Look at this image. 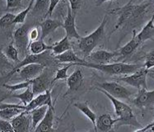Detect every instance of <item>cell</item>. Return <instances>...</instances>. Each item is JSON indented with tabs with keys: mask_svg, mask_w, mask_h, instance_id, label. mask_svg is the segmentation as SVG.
Masks as SVG:
<instances>
[{
	"mask_svg": "<svg viewBox=\"0 0 154 132\" xmlns=\"http://www.w3.org/2000/svg\"><path fill=\"white\" fill-rule=\"evenodd\" d=\"M97 90L99 92L102 93L111 102V103L113 105L114 109H115V112L116 115L118 116V121L116 124L118 126H136V127H140L142 126L140 123L138 122L137 119H136L134 114L133 112V110L131 107H129L128 104L123 102L120 99H118L116 98H114L113 96L109 94L107 92H106L101 88H97Z\"/></svg>",
	"mask_w": 154,
	"mask_h": 132,
	"instance_id": "1",
	"label": "cell"
},
{
	"mask_svg": "<svg viewBox=\"0 0 154 132\" xmlns=\"http://www.w3.org/2000/svg\"><path fill=\"white\" fill-rule=\"evenodd\" d=\"M73 65L84 66L87 68L90 69H94L101 72L105 73L108 75H121V74H125L129 75L133 73H134L136 70L140 69L142 66L134 64H127L119 62V63L113 64H95L84 61L82 63H75Z\"/></svg>",
	"mask_w": 154,
	"mask_h": 132,
	"instance_id": "2",
	"label": "cell"
},
{
	"mask_svg": "<svg viewBox=\"0 0 154 132\" xmlns=\"http://www.w3.org/2000/svg\"><path fill=\"white\" fill-rule=\"evenodd\" d=\"M132 1L133 0H130L129 3L125 6L111 11V13H114V14H117L119 16L118 22H117L116 27H115V31L124 24L131 21L132 19L139 17L146 12V9L149 6V3L141 4V5H132L131 4Z\"/></svg>",
	"mask_w": 154,
	"mask_h": 132,
	"instance_id": "3",
	"label": "cell"
},
{
	"mask_svg": "<svg viewBox=\"0 0 154 132\" xmlns=\"http://www.w3.org/2000/svg\"><path fill=\"white\" fill-rule=\"evenodd\" d=\"M107 16L104 17L102 22L97 28L87 36L81 37L79 40V49L85 57L88 56L94 50L101 41L105 33V27L106 25Z\"/></svg>",
	"mask_w": 154,
	"mask_h": 132,
	"instance_id": "4",
	"label": "cell"
},
{
	"mask_svg": "<svg viewBox=\"0 0 154 132\" xmlns=\"http://www.w3.org/2000/svg\"><path fill=\"white\" fill-rule=\"evenodd\" d=\"M53 59L54 57L51 58V56L50 50H46L41 54H27L24 57V59L21 60L19 63L17 64L16 65L13 67V69L7 74L6 79L13 75V74H15L16 72H18L19 69L22 68L23 66L27 65L30 64H42L46 65L49 63V61Z\"/></svg>",
	"mask_w": 154,
	"mask_h": 132,
	"instance_id": "5",
	"label": "cell"
},
{
	"mask_svg": "<svg viewBox=\"0 0 154 132\" xmlns=\"http://www.w3.org/2000/svg\"><path fill=\"white\" fill-rule=\"evenodd\" d=\"M149 69L147 68L141 67L140 69L136 70L135 72L129 75H125L123 78H120V80L122 82L125 83L127 84L132 86L134 88H138V90L141 88H147V76H148Z\"/></svg>",
	"mask_w": 154,
	"mask_h": 132,
	"instance_id": "6",
	"label": "cell"
},
{
	"mask_svg": "<svg viewBox=\"0 0 154 132\" xmlns=\"http://www.w3.org/2000/svg\"><path fill=\"white\" fill-rule=\"evenodd\" d=\"M99 88L103 89L114 98L118 99H129L133 93L129 89L116 82H104L97 83Z\"/></svg>",
	"mask_w": 154,
	"mask_h": 132,
	"instance_id": "7",
	"label": "cell"
},
{
	"mask_svg": "<svg viewBox=\"0 0 154 132\" xmlns=\"http://www.w3.org/2000/svg\"><path fill=\"white\" fill-rule=\"evenodd\" d=\"M29 27L24 25L19 27L14 32V44L15 46L17 48L20 53L25 54V56L27 55L26 52H27L29 50L28 43L30 39H29Z\"/></svg>",
	"mask_w": 154,
	"mask_h": 132,
	"instance_id": "8",
	"label": "cell"
},
{
	"mask_svg": "<svg viewBox=\"0 0 154 132\" xmlns=\"http://www.w3.org/2000/svg\"><path fill=\"white\" fill-rule=\"evenodd\" d=\"M53 84V79L47 71H43L36 78L32 79V88L35 95H39L49 90L51 85Z\"/></svg>",
	"mask_w": 154,
	"mask_h": 132,
	"instance_id": "9",
	"label": "cell"
},
{
	"mask_svg": "<svg viewBox=\"0 0 154 132\" xmlns=\"http://www.w3.org/2000/svg\"><path fill=\"white\" fill-rule=\"evenodd\" d=\"M46 65L42 64H30L23 66L18 70L19 77L23 81L32 80L41 74L45 69Z\"/></svg>",
	"mask_w": 154,
	"mask_h": 132,
	"instance_id": "10",
	"label": "cell"
},
{
	"mask_svg": "<svg viewBox=\"0 0 154 132\" xmlns=\"http://www.w3.org/2000/svg\"><path fill=\"white\" fill-rule=\"evenodd\" d=\"M26 110L25 105L22 104L3 103V102L0 104V117L1 119L11 121L22 112Z\"/></svg>",
	"mask_w": 154,
	"mask_h": 132,
	"instance_id": "11",
	"label": "cell"
},
{
	"mask_svg": "<svg viewBox=\"0 0 154 132\" xmlns=\"http://www.w3.org/2000/svg\"><path fill=\"white\" fill-rule=\"evenodd\" d=\"M76 15L74 12H72L70 6H68V13H67V16L65 17L64 22H63V27L65 31L67 36L69 38H73V39H78L79 40L82 37L79 33L77 31L76 28V22H75Z\"/></svg>",
	"mask_w": 154,
	"mask_h": 132,
	"instance_id": "12",
	"label": "cell"
},
{
	"mask_svg": "<svg viewBox=\"0 0 154 132\" xmlns=\"http://www.w3.org/2000/svg\"><path fill=\"white\" fill-rule=\"evenodd\" d=\"M133 103L138 107L152 108L154 107V89L152 91H148L147 88L139 89L136 98L133 100Z\"/></svg>",
	"mask_w": 154,
	"mask_h": 132,
	"instance_id": "13",
	"label": "cell"
},
{
	"mask_svg": "<svg viewBox=\"0 0 154 132\" xmlns=\"http://www.w3.org/2000/svg\"><path fill=\"white\" fill-rule=\"evenodd\" d=\"M118 52H110L105 50H97L96 51H92L88 56H87V60L88 62L99 64H109L116 56H118Z\"/></svg>",
	"mask_w": 154,
	"mask_h": 132,
	"instance_id": "14",
	"label": "cell"
},
{
	"mask_svg": "<svg viewBox=\"0 0 154 132\" xmlns=\"http://www.w3.org/2000/svg\"><path fill=\"white\" fill-rule=\"evenodd\" d=\"M32 116L28 112H22L15 117L11 120V122L13 125L15 132H26L30 130Z\"/></svg>",
	"mask_w": 154,
	"mask_h": 132,
	"instance_id": "15",
	"label": "cell"
},
{
	"mask_svg": "<svg viewBox=\"0 0 154 132\" xmlns=\"http://www.w3.org/2000/svg\"><path fill=\"white\" fill-rule=\"evenodd\" d=\"M44 105H48L49 107H53L52 104V98H51V93L50 90H47L43 93L36 95V97L32 99L31 102H29L26 106V112H30L36 107H41Z\"/></svg>",
	"mask_w": 154,
	"mask_h": 132,
	"instance_id": "16",
	"label": "cell"
},
{
	"mask_svg": "<svg viewBox=\"0 0 154 132\" xmlns=\"http://www.w3.org/2000/svg\"><path fill=\"white\" fill-rule=\"evenodd\" d=\"M41 27V39L44 40L50 34L53 33L56 29L63 27V22L57 19L46 18L40 23Z\"/></svg>",
	"mask_w": 154,
	"mask_h": 132,
	"instance_id": "17",
	"label": "cell"
},
{
	"mask_svg": "<svg viewBox=\"0 0 154 132\" xmlns=\"http://www.w3.org/2000/svg\"><path fill=\"white\" fill-rule=\"evenodd\" d=\"M117 121L118 120L113 119L110 114H102L97 119L95 131H98V130L103 132L110 131L112 129V127L116 124Z\"/></svg>",
	"mask_w": 154,
	"mask_h": 132,
	"instance_id": "18",
	"label": "cell"
},
{
	"mask_svg": "<svg viewBox=\"0 0 154 132\" xmlns=\"http://www.w3.org/2000/svg\"><path fill=\"white\" fill-rule=\"evenodd\" d=\"M54 107H49L47 112L45 116L41 121V122L38 124L36 128L34 131L35 132H51L54 130Z\"/></svg>",
	"mask_w": 154,
	"mask_h": 132,
	"instance_id": "19",
	"label": "cell"
},
{
	"mask_svg": "<svg viewBox=\"0 0 154 132\" xmlns=\"http://www.w3.org/2000/svg\"><path fill=\"white\" fill-rule=\"evenodd\" d=\"M66 81L69 92H76L79 90L83 83V74L82 70L79 68L76 69L72 74L68 77Z\"/></svg>",
	"mask_w": 154,
	"mask_h": 132,
	"instance_id": "20",
	"label": "cell"
},
{
	"mask_svg": "<svg viewBox=\"0 0 154 132\" xmlns=\"http://www.w3.org/2000/svg\"><path fill=\"white\" fill-rule=\"evenodd\" d=\"M142 42L138 38V33L136 32V30H133V36L131 40L127 44H125L124 46L120 48L119 52H118L119 55L127 56V55H131L134 52V50L138 47V46Z\"/></svg>",
	"mask_w": 154,
	"mask_h": 132,
	"instance_id": "21",
	"label": "cell"
},
{
	"mask_svg": "<svg viewBox=\"0 0 154 132\" xmlns=\"http://www.w3.org/2000/svg\"><path fill=\"white\" fill-rule=\"evenodd\" d=\"M138 38L142 43L154 38V13L152 18L138 33Z\"/></svg>",
	"mask_w": 154,
	"mask_h": 132,
	"instance_id": "22",
	"label": "cell"
},
{
	"mask_svg": "<svg viewBox=\"0 0 154 132\" xmlns=\"http://www.w3.org/2000/svg\"><path fill=\"white\" fill-rule=\"evenodd\" d=\"M54 60H56L57 61H59L60 63H69V64H75V63H82L84 62L85 60L80 59L76 53L72 50H67L63 53L58 55L54 56Z\"/></svg>",
	"mask_w": 154,
	"mask_h": 132,
	"instance_id": "23",
	"label": "cell"
},
{
	"mask_svg": "<svg viewBox=\"0 0 154 132\" xmlns=\"http://www.w3.org/2000/svg\"><path fill=\"white\" fill-rule=\"evenodd\" d=\"M48 108H49L48 105H44L41 107H36L30 112L31 116H32V129L31 130H35L36 126H38V124L41 122L45 116Z\"/></svg>",
	"mask_w": 154,
	"mask_h": 132,
	"instance_id": "24",
	"label": "cell"
},
{
	"mask_svg": "<svg viewBox=\"0 0 154 132\" xmlns=\"http://www.w3.org/2000/svg\"><path fill=\"white\" fill-rule=\"evenodd\" d=\"M74 107L76 108H78L84 116H87L88 119L90 120V121L92 123V126L94 127L95 130V128H96V121H97V115H96L94 112L89 107L88 103L87 102H77V103H74Z\"/></svg>",
	"mask_w": 154,
	"mask_h": 132,
	"instance_id": "25",
	"label": "cell"
},
{
	"mask_svg": "<svg viewBox=\"0 0 154 132\" xmlns=\"http://www.w3.org/2000/svg\"><path fill=\"white\" fill-rule=\"evenodd\" d=\"M71 49V44L69 41V36H65L63 39H61L60 41L52 45V50L51 51L53 52L54 56L60 55V54L65 52L67 50Z\"/></svg>",
	"mask_w": 154,
	"mask_h": 132,
	"instance_id": "26",
	"label": "cell"
},
{
	"mask_svg": "<svg viewBox=\"0 0 154 132\" xmlns=\"http://www.w3.org/2000/svg\"><path fill=\"white\" fill-rule=\"evenodd\" d=\"M52 50V46H48L45 43L44 40L39 39L36 41H32L29 45V50L32 54H41L46 50Z\"/></svg>",
	"mask_w": 154,
	"mask_h": 132,
	"instance_id": "27",
	"label": "cell"
},
{
	"mask_svg": "<svg viewBox=\"0 0 154 132\" xmlns=\"http://www.w3.org/2000/svg\"><path fill=\"white\" fill-rule=\"evenodd\" d=\"M12 98H17L19 100L22 102L23 105L26 106L29 102H31L32 101V99L35 98V93L32 91V86L29 87V88H26V90L23 93H16V94L11 95Z\"/></svg>",
	"mask_w": 154,
	"mask_h": 132,
	"instance_id": "28",
	"label": "cell"
},
{
	"mask_svg": "<svg viewBox=\"0 0 154 132\" xmlns=\"http://www.w3.org/2000/svg\"><path fill=\"white\" fill-rule=\"evenodd\" d=\"M3 54L6 55V57H8L10 60H12L14 62H16V63L20 62L18 56L19 51L17 48L15 46V45H13V42L8 45V46L6 48V50L3 52Z\"/></svg>",
	"mask_w": 154,
	"mask_h": 132,
	"instance_id": "29",
	"label": "cell"
},
{
	"mask_svg": "<svg viewBox=\"0 0 154 132\" xmlns=\"http://www.w3.org/2000/svg\"><path fill=\"white\" fill-rule=\"evenodd\" d=\"M35 1V0H31V2L29 3V5L27 6V8L17 15L16 18L14 20V24H22V23L25 22L26 18V17L28 15L29 12L32 10V7H33V3H34Z\"/></svg>",
	"mask_w": 154,
	"mask_h": 132,
	"instance_id": "30",
	"label": "cell"
},
{
	"mask_svg": "<svg viewBox=\"0 0 154 132\" xmlns=\"http://www.w3.org/2000/svg\"><path fill=\"white\" fill-rule=\"evenodd\" d=\"M32 84V80H29V81H23L22 83H16V84L9 85L4 83L3 87L9 90L10 92H15L18 91V90H22V89H25L29 87H31Z\"/></svg>",
	"mask_w": 154,
	"mask_h": 132,
	"instance_id": "31",
	"label": "cell"
},
{
	"mask_svg": "<svg viewBox=\"0 0 154 132\" xmlns=\"http://www.w3.org/2000/svg\"><path fill=\"white\" fill-rule=\"evenodd\" d=\"M72 65H73V64H69L68 65L58 69L56 71V74H55V76H54V78L53 79V83L58 81V80H67L68 77H69L68 76V70Z\"/></svg>",
	"mask_w": 154,
	"mask_h": 132,
	"instance_id": "32",
	"label": "cell"
},
{
	"mask_svg": "<svg viewBox=\"0 0 154 132\" xmlns=\"http://www.w3.org/2000/svg\"><path fill=\"white\" fill-rule=\"evenodd\" d=\"M16 16L15 14L13 13H6L5 15H3L2 17H1V20H0V22H1V26L3 27H7L10 25H13L14 24V20L16 18Z\"/></svg>",
	"mask_w": 154,
	"mask_h": 132,
	"instance_id": "33",
	"label": "cell"
},
{
	"mask_svg": "<svg viewBox=\"0 0 154 132\" xmlns=\"http://www.w3.org/2000/svg\"><path fill=\"white\" fill-rule=\"evenodd\" d=\"M0 132H15L11 121L0 120Z\"/></svg>",
	"mask_w": 154,
	"mask_h": 132,
	"instance_id": "34",
	"label": "cell"
},
{
	"mask_svg": "<svg viewBox=\"0 0 154 132\" xmlns=\"http://www.w3.org/2000/svg\"><path fill=\"white\" fill-rule=\"evenodd\" d=\"M144 67L148 69L154 67V50H150L145 56Z\"/></svg>",
	"mask_w": 154,
	"mask_h": 132,
	"instance_id": "35",
	"label": "cell"
},
{
	"mask_svg": "<svg viewBox=\"0 0 154 132\" xmlns=\"http://www.w3.org/2000/svg\"><path fill=\"white\" fill-rule=\"evenodd\" d=\"M22 5V0H6V8L9 9H17Z\"/></svg>",
	"mask_w": 154,
	"mask_h": 132,
	"instance_id": "36",
	"label": "cell"
},
{
	"mask_svg": "<svg viewBox=\"0 0 154 132\" xmlns=\"http://www.w3.org/2000/svg\"><path fill=\"white\" fill-rule=\"evenodd\" d=\"M40 36H41V33H40L39 29L37 27H34V28L31 29L29 31V39H30L31 42L36 41V40H39L41 38Z\"/></svg>",
	"mask_w": 154,
	"mask_h": 132,
	"instance_id": "37",
	"label": "cell"
},
{
	"mask_svg": "<svg viewBox=\"0 0 154 132\" xmlns=\"http://www.w3.org/2000/svg\"><path fill=\"white\" fill-rule=\"evenodd\" d=\"M48 3H50V0H35L34 10L35 11L43 10Z\"/></svg>",
	"mask_w": 154,
	"mask_h": 132,
	"instance_id": "38",
	"label": "cell"
},
{
	"mask_svg": "<svg viewBox=\"0 0 154 132\" xmlns=\"http://www.w3.org/2000/svg\"><path fill=\"white\" fill-rule=\"evenodd\" d=\"M60 0H50V3H49V7H48V11H47V14L45 15V17L49 16L51 17L52 16V13H54V11L55 9V8L58 5V3H60Z\"/></svg>",
	"mask_w": 154,
	"mask_h": 132,
	"instance_id": "39",
	"label": "cell"
},
{
	"mask_svg": "<svg viewBox=\"0 0 154 132\" xmlns=\"http://www.w3.org/2000/svg\"><path fill=\"white\" fill-rule=\"evenodd\" d=\"M82 0H69V6L71 8L72 12L76 13L77 10H79L80 8V6L82 4Z\"/></svg>",
	"mask_w": 154,
	"mask_h": 132,
	"instance_id": "40",
	"label": "cell"
},
{
	"mask_svg": "<svg viewBox=\"0 0 154 132\" xmlns=\"http://www.w3.org/2000/svg\"><path fill=\"white\" fill-rule=\"evenodd\" d=\"M147 130H154V121L143 128H139V129L136 130V131H147Z\"/></svg>",
	"mask_w": 154,
	"mask_h": 132,
	"instance_id": "41",
	"label": "cell"
},
{
	"mask_svg": "<svg viewBox=\"0 0 154 132\" xmlns=\"http://www.w3.org/2000/svg\"><path fill=\"white\" fill-rule=\"evenodd\" d=\"M108 1H114V0H97V3H96V4H97V6H100V5H101L102 3H106V2H108Z\"/></svg>",
	"mask_w": 154,
	"mask_h": 132,
	"instance_id": "42",
	"label": "cell"
},
{
	"mask_svg": "<svg viewBox=\"0 0 154 132\" xmlns=\"http://www.w3.org/2000/svg\"><path fill=\"white\" fill-rule=\"evenodd\" d=\"M152 110H154V107H152Z\"/></svg>",
	"mask_w": 154,
	"mask_h": 132,
	"instance_id": "43",
	"label": "cell"
},
{
	"mask_svg": "<svg viewBox=\"0 0 154 132\" xmlns=\"http://www.w3.org/2000/svg\"><path fill=\"white\" fill-rule=\"evenodd\" d=\"M142 1H144V0H142Z\"/></svg>",
	"mask_w": 154,
	"mask_h": 132,
	"instance_id": "44",
	"label": "cell"
},
{
	"mask_svg": "<svg viewBox=\"0 0 154 132\" xmlns=\"http://www.w3.org/2000/svg\"><path fill=\"white\" fill-rule=\"evenodd\" d=\"M153 13H154V9H153Z\"/></svg>",
	"mask_w": 154,
	"mask_h": 132,
	"instance_id": "45",
	"label": "cell"
}]
</instances>
